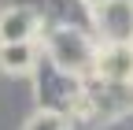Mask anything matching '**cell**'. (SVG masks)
Returning a JSON list of instances; mask_svg holds the SVG:
<instances>
[{"label":"cell","mask_w":133,"mask_h":130,"mask_svg":"<svg viewBox=\"0 0 133 130\" xmlns=\"http://www.w3.org/2000/svg\"><path fill=\"white\" fill-rule=\"evenodd\" d=\"M33 93H37V111H52V115L70 119L81 111V97H85V82L74 74L59 71L44 52L33 63Z\"/></svg>","instance_id":"1"},{"label":"cell","mask_w":133,"mask_h":130,"mask_svg":"<svg viewBox=\"0 0 133 130\" xmlns=\"http://www.w3.org/2000/svg\"><path fill=\"white\" fill-rule=\"evenodd\" d=\"M96 37L78 34V30H44V56L56 63L59 71L74 74V78H92L96 67Z\"/></svg>","instance_id":"2"},{"label":"cell","mask_w":133,"mask_h":130,"mask_svg":"<svg viewBox=\"0 0 133 130\" xmlns=\"http://www.w3.org/2000/svg\"><path fill=\"white\" fill-rule=\"evenodd\" d=\"M92 37L96 45H133V0L92 4Z\"/></svg>","instance_id":"3"},{"label":"cell","mask_w":133,"mask_h":130,"mask_svg":"<svg viewBox=\"0 0 133 130\" xmlns=\"http://www.w3.org/2000/svg\"><path fill=\"white\" fill-rule=\"evenodd\" d=\"M37 19L44 22V30H78L92 37V4L85 0H44Z\"/></svg>","instance_id":"4"},{"label":"cell","mask_w":133,"mask_h":130,"mask_svg":"<svg viewBox=\"0 0 133 130\" xmlns=\"http://www.w3.org/2000/svg\"><path fill=\"white\" fill-rule=\"evenodd\" d=\"M92 78L107 86H133V45H100Z\"/></svg>","instance_id":"5"},{"label":"cell","mask_w":133,"mask_h":130,"mask_svg":"<svg viewBox=\"0 0 133 130\" xmlns=\"http://www.w3.org/2000/svg\"><path fill=\"white\" fill-rule=\"evenodd\" d=\"M41 30L37 11L26 4H15L8 11H0V45H30Z\"/></svg>","instance_id":"6"},{"label":"cell","mask_w":133,"mask_h":130,"mask_svg":"<svg viewBox=\"0 0 133 130\" xmlns=\"http://www.w3.org/2000/svg\"><path fill=\"white\" fill-rule=\"evenodd\" d=\"M41 56V48L37 45H0V71H8V74H26L33 71V63H37Z\"/></svg>","instance_id":"7"},{"label":"cell","mask_w":133,"mask_h":130,"mask_svg":"<svg viewBox=\"0 0 133 130\" xmlns=\"http://www.w3.org/2000/svg\"><path fill=\"white\" fill-rule=\"evenodd\" d=\"M22 130H70V119L52 115V111H33V115L26 119Z\"/></svg>","instance_id":"8"},{"label":"cell","mask_w":133,"mask_h":130,"mask_svg":"<svg viewBox=\"0 0 133 130\" xmlns=\"http://www.w3.org/2000/svg\"><path fill=\"white\" fill-rule=\"evenodd\" d=\"M85 4H104V0H85Z\"/></svg>","instance_id":"9"}]
</instances>
